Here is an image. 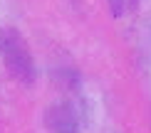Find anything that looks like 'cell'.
<instances>
[{"mask_svg":"<svg viewBox=\"0 0 151 133\" xmlns=\"http://www.w3.org/2000/svg\"><path fill=\"white\" fill-rule=\"evenodd\" d=\"M109 3H111V10L119 15V12H122V0H109Z\"/></svg>","mask_w":151,"mask_h":133,"instance_id":"3","label":"cell"},{"mask_svg":"<svg viewBox=\"0 0 151 133\" xmlns=\"http://www.w3.org/2000/svg\"><path fill=\"white\" fill-rule=\"evenodd\" d=\"M50 121H52L55 131H65V133L74 131V113L67 109V106H55V109L50 111Z\"/></svg>","mask_w":151,"mask_h":133,"instance_id":"2","label":"cell"},{"mask_svg":"<svg viewBox=\"0 0 151 133\" xmlns=\"http://www.w3.org/2000/svg\"><path fill=\"white\" fill-rule=\"evenodd\" d=\"M0 57L5 59L8 69L15 74V77H20L25 81L32 79V74H35L32 54H30L25 40L15 32V30H10V27L0 30Z\"/></svg>","mask_w":151,"mask_h":133,"instance_id":"1","label":"cell"}]
</instances>
